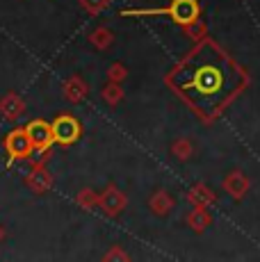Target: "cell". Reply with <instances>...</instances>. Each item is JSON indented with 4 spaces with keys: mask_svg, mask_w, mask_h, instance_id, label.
Segmentation results:
<instances>
[{
    "mask_svg": "<svg viewBox=\"0 0 260 262\" xmlns=\"http://www.w3.org/2000/svg\"><path fill=\"white\" fill-rule=\"evenodd\" d=\"M101 203H103L105 212H110V214H117L119 210L123 208V196L119 194L117 189H107V191H105V196L101 199Z\"/></svg>",
    "mask_w": 260,
    "mask_h": 262,
    "instance_id": "cell-6",
    "label": "cell"
},
{
    "mask_svg": "<svg viewBox=\"0 0 260 262\" xmlns=\"http://www.w3.org/2000/svg\"><path fill=\"white\" fill-rule=\"evenodd\" d=\"M26 133L37 150H46L53 144V128L46 121H30L26 125Z\"/></svg>",
    "mask_w": 260,
    "mask_h": 262,
    "instance_id": "cell-5",
    "label": "cell"
},
{
    "mask_svg": "<svg viewBox=\"0 0 260 262\" xmlns=\"http://www.w3.org/2000/svg\"><path fill=\"white\" fill-rule=\"evenodd\" d=\"M110 39H112V37H110V34L105 32V30H101V32H98V34H92V41L96 43L98 48H105V46H107V43H110Z\"/></svg>",
    "mask_w": 260,
    "mask_h": 262,
    "instance_id": "cell-13",
    "label": "cell"
},
{
    "mask_svg": "<svg viewBox=\"0 0 260 262\" xmlns=\"http://www.w3.org/2000/svg\"><path fill=\"white\" fill-rule=\"evenodd\" d=\"M158 16V14H167L169 18H174L178 25H192L199 18V3L197 0H174L169 7H158V9H128L123 12V16Z\"/></svg>",
    "mask_w": 260,
    "mask_h": 262,
    "instance_id": "cell-2",
    "label": "cell"
},
{
    "mask_svg": "<svg viewBox=\"0 0 260 262\" xmlns=\"http://www.w3.org/2000/svg\"><path fill=\"white\" fill-rule=\"evenodd\" d=\"M105 3L107 0H82V5L87 7V12H101L105 7Z\"/></svg>",
    "mask_w": 260,
    "mask_h": 262,
    "instance_id": "cell-14",
    "label": "cell"
},
{
    "mask_svg": "<svg viewBox=\"0 0 260 262\" xmlns=\"http://www.w3.org/2000/svg\"><path fill=\"white\" fill-rule=\"evenodd\" d=\"M151 205L153 208H156V212L158 214H164V212H169V208H171V199H169L167 194H162V191H160V194H156V199L151 201Z\"/></svg>",
    "mask_w": 260,
    "mask_h": 262,
    "instance_id": "cell-10",
    "label": "cell"
},
{
    "mask_svg": "<svg viewBox=\"0 0 260 262\" xmlns=\"http://www.w3.org/2000/svg\"><path fill=\"white\" fill-rule=\"evenodd\" d=\"M67 92L73 98V103H76V100H80L84 96V87H82V82H80V80H71V82H69V87H67Z\"/></svg>",
    "mask_w": 260,
    "mask_h": 262,
    "instance_id": "cell-12",
    "label": "cell"
},
{
    "mask_svg": "<svg viewBox=\"0 0 260 262\" xmlns=\"http://www.w3.org/2000/svg\"><path fill=\"white\" fill-rule=\"evenodd\" d=\"M3 235H5V233H3V228H0V239H3Z\"/></svg>",
    "mask_w": 260,
    "mask_h": 262,
    "instance_id": "cell-16",
    "label": "cell"
},
{
    "mask_svg": "<svg viewBox=\"0 0 260 262\" xmlns=\"http://www.w3.org/2000/svg\"><path fill=\"white\" fill-rule=\"evenodd\" d=\"M242 71L214 48V43H201L171 75V84L201 114H214L226 98L242 87Z\"/></svg>",
    "mask_w": 260,
    "mask_h": 262,
    "instance_id": "cell-1",
    "label": "cell"
},
{
    "mask_svg": "<svg viewBox=\"0 0 260 262\" xmlns=\"http://www.w3.org/2000/svg\"><path fill=\"white\" fill-rule=\"evenodd\" d=\"M0 112H3L7 119L14 121L18 114L23 112V103L16 98V96H7L5 100H0Z\"/></svg>",
    "mask_w": 260,
    "mask_h": 262,
    "instance_id": "cell-7",
    "label": "cell"
},
{
    "mask_svg": "<svg viewBox=\"0 0 260 262\" xmlns=\"http://www.w3.org/2000/svg\"><path fill=\"white\" fill-rule=\"evenodd\" d=\"M32 142H30L26 128H16L12 130V133L5 137V150H7V155L12 160H23L28 158L30 153H32Z\"/></svg>",
    "mask_w": 260,
    "mask_h": 262,
    "instance_id": "cell-4",
    "label": "cell"
},
{
    "mask_svg": "<svg viewBox=\"0 0 260 262\" xmlns=\"http://www.w3.org/2000/svg\"><path fill=\"white\" fill-rule=\"evenodd\" d=\"M53 128V144L59 146H69L73 142H78L80 135H82V128H80L78 119L71 117V114H62L51 123Z\"/></svg>",
    "mask_w": 260,
    "mask_h": 262,
    "instance_id": "cell-3",
    "label": "cell"
},
{
    "mask_svg": "<svg viewBox=\"0 0 260 262\" xmlns=\"http://www.w3.org/2000/svg\"><path fill=\"white\" fill-rule=\"evenodd\" d=\"M226 189L231 191V194L235 196V199H240V196L244 194V189H247V180H244L240 173H233L231 178L226 180Z\"/></svg>",
    "mask_w": 260,
    "mask_h": 262,
    "instance_id": "cell-8",
    "label": "cell"
},
{
    "mask_svg": "<svg viewBox=\"0 0 260 262\" xmlns=\"http://www.w3.org/2000/svg\"><path fill=\"white\" fill-rule=\"evenodd\" d=\"M103 98L107 100L110 105H114V103H119V98H121V89L117 87V82L114 84H107V87L103 89Z\"/></svg>",
    "mask_w": 260,
    "mask_h": 262,
    "instance_id": "cell-11",
    "label": "cell"
},
{
    "mask_svg": "<svg viewBox=\"0 0 260 262\" xmlns=\"http://www.w3.org/2000/svg\"><path fill=\"white\" fill-rule=\"evenodd\" d=\"M189 224H192L194 230H203V226L210 224V216H208V212H206V208H199L197 212L189 216Z\"/></svg>",
    "mask_w": 260,
    "mask_h": 262,
    "instance_id": "cell-9",
    "label": "cell"
},
{
    "mask_svg": "<svg viewBox=\"0 0 260 262\" xmlns=\"http://www.w3.org/2000/svg\"><path fill=\"white\" fill-rule=\"evenodd\" d=\"M123 73H126V71H123V67H119V64H117V67L110 69V78H112V82L121 80V78H123Z\"/></svg>",
    "mask_w": 260,
    "mask_h": 262,
    "instance_id": "cell-15",
    "label": "cell"
}]
</instances>
